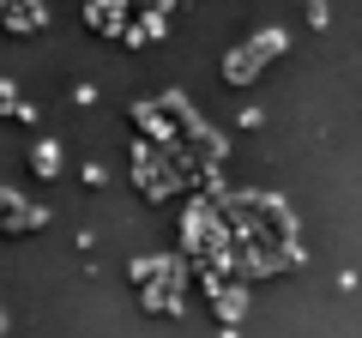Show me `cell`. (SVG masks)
<instances>
[]
</instances>
